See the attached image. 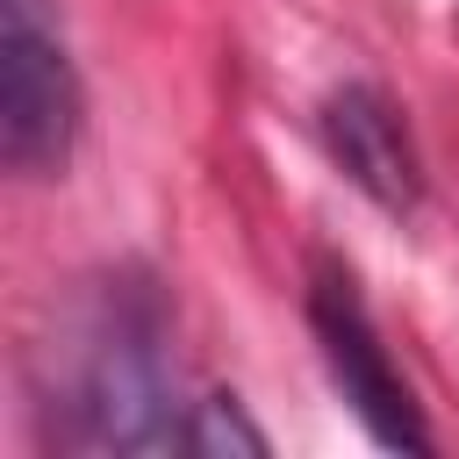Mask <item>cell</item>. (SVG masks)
Listing matches in <instances>:
<instances>
[{
    "label": "cell",
    "mask_w": 459,
    "mask_h": 459,
    "mask_svg": "<svg viewBox=\"0 0 459 459\" xmlns=\"http://www.w3.org/2000/svg\"><path fill=\"white\" fill-rule=\"evenodd\" d=\"M72 445L86 452H165L186 445L179 387L165 366V323L143 294H108L86 323L72 373Z\"/></svg>",
    "instance_id": "obj_1"
},
{
    "label": "cell",
    "mask_w": 459,
    "mask_h": 459,
    "mask_svg": "<svg viewBox=\"0 0 459 459\" xmlns=\"http://www.w3.org/2000/svg\"><path fill=\"white\" fill-rule=\"evenodd\" d=\"M79 143V72L43 0H0V158L22 179H57Z\"/></svg>",
    "instance_id": "obj_2"
},
{
    "label": "cell",
    "mask_w": 459,
    "mask_h": 459,
    "mask_svg": "<svg viewBox=\"0 0 459 459\" xmlns=\"http://www.w3.org/2000/svg\"><path fill=\"white\" fill-rule=\"evenodd\" d=\"M308 323H316V344H323V366H330L337 394H344L351 416L373 430V445H387V452H423L430 430H423V416H416V402H409V380L394 373V359H387V344H380V330H373V316H366V301L351 294L344 273H323V280H316Z\"/></svg>",
    "instance_id": "obj_3"
},
{
    "label": "cell",
    "mask_w": 459,
    "mask_h": 459,
    "mask_svg": "<svg viewBox=\"0 0 459 459\" xmlns=\"http://www.w3.org/2000/svg\"><path fill=\"white\" fill-rule=\"evenodd\" d=\"M323 136L337 151V165L351 172V186H366L380 208H409L416 201V151L402 115L373 93V86H344L323 108Z\"/></svg>",
    "instance_id": "obj_4"
},
{
    "label": "cell",
    "mask_w": 459,
    "mask_h": 459,
    "mask_svg": "<svg viewBox=\"0 0 459 459\" xmlns=\"http://www.w3.org/2000/svg\"><path fill=\"white\" fill-rule=\"evenodd\" d=\"M186 452H251V459H265V430L244 423L237 394H215V402H194V416H186Z\"/></svg>",
    "instance_id": "obj_5"
}]
</instances>
